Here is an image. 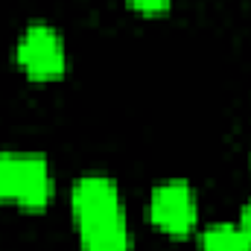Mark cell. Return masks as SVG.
<instances>
[{
    "instance_id": "obj_7",
    "label": "cell",
    "mask_w": 251,
    "mask_h": 251,
    "mask_svg": "<svg viewBox=\"0 0 251 251\" xmlns=\"http://www.w3.org/2000/svg\"><path fill=\"white\" fill-rule=\"evenodd\" d=\"M18 173H21V155L0 152V201H15Z\"/></svg>"
},
{
    "instance_id": "obj_1",
    "label": "cell",
    "mask_w": 251,
    "mask_h": 251,
    "mask_svg": "<svg viewBox=\"0 0 251 251\" xmlns=\"http://www.w3.org/2000/svg\"><path fill=\"white\" fill-rule=\"evenodd\" d=\"M15 59L18 67L38 82H50V79H62L67 70V50H64V38L59 29L47 26V24H32L15 47Z\"/></svg>"
},
{
    "instance_id": "obj_4",
    "label": "cell",
    "mask_w": 251,
    "mask_h": 251,
    "mask_svg": "<svg viewBox=\"0 0 251 251\" xmlns=\"http://www.w3.org/2000/svg\"><path fill=\"white\" fill-rule=\"evenodd\" d=\"M53 196V176L50 164L41 155H21V173H18V193L15 204L26 210H44Z\"/></svg>"
},
{
    "instance_id": "obj_9",
    "label": "cell",
    "mask_w": 251,
    "mask_h": 251,
    "mask_svg": "<svg viewBox=\"0 0 251 251\" xmlns=\"http://www.w3.org/2000/svg\"><path fill=\"white\" fill-rule=\"evenodd\" d=\"M240 228L246 231V237L251 240V201L243 207V213H240Z\"/></svg>"
},
{
    "instance_id": "obj_5",
    "label": "cell",
    "mask_w": 251,
    "mask_h": 251,
    "mask_svg": "<svg viewBox=\"0 0 251 251\" xmlns=\"http://www.w3.org/2000/svg\"><path fill=\"white\" fill-rule=\"evenodd\" d=\"M82 251H131V231L126 213L79 228Z\"/></svg>"
},
{
    "instance_id": "obj_8",
    "label": "cell",
    "mask_w": 251,
    "mask_h": 251,
    "mask_svg": "<svg viewBox=\"0 0 251 251\" xmlns=\"http://www.w3.org/2000/svg\"><path fill=\"white\" fill-rule=\"evenodd\" d=\"M173 0H131V6L140 12V15H164L170 9Z\"/></svg>"
},
{
    "instance_id": "obj_2",
    "label": "cell",
    "mask_w": 251,
    "mask_h": 251,
    "mask_svg": "<svg viewBox=\"0 0 251 251\" xmlns=\"http://www.w3.org/2000/svg\"><path fill=\"white\" fill-rule=\"evenodd\" d=\"M149 222L170 234L187 237L199 222V199L187 181H164L149 196Z\"/></svg>"
},
{
    "instance_id": "obj_6",
    "label": "cell",
    "mask_w": 251,
    "mask_h": 251,
    "mask_svg": "<svg viewBox=\"0 0 251 251\" xmlns=\"http://www.w3.org/2000/svg\"><path fill=\"white\" fill-rule=\"evenodd\" d=\"M201 251H251V240L240 225H213L201 237Z\"/></svg>"
},
{
    "instance_id": "obj_3",
    "label": "cell",
    "mask_w": 251,
    "mask_h": 251,
    "mask_svg": "<svg viewBox=\"0 0 251 251\" xmlns=\"http://www.w3.org/2000/svg\"><path fill=\"white\" fill-rule=\"evenodd\" d=\"M70 213H73L76 228L120 216L123 204H120V190L114 184V178H108V176L79 178L73 184V193H70Z\"/></svg>"
}]
</instances>
